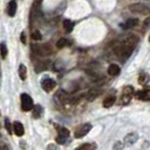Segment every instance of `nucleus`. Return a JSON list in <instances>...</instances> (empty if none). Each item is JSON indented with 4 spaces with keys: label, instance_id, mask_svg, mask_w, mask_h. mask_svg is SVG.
Masks as SVG:
<instances>
[{
    "label": "nucleus",
    "instance_id": "nucleus-25",
    "mask_svg": "<svg viewBox=\"0 0 150 150\" xmlns=\"http://www.w3.org/2000/svg\"><path fill=\"white\" fill-rule=\"evenodd\" d=\"M5 128H6L8 133H11V132H13V127H11V124H10V122H9L8 119L5 120Z\"/></svg>",
    "mask_w": 150,
    "mask_h": 150
},
{
    "label": "nucleus",
    "instance_id": "nucleus-20",
    "mask_svg": "<svg viewBox=\"0 0 150 150\" xmlns=\"http://www.w3.org/2000/svg\"><path fill=\"white\" fill-rule=\"evenodd\" d=\"M42 113H43L42 106L36 105L35 107H33V117H34V119H38V117L42 115Z\"/></svg>",
    "mask_w": 150,
    "mask_h": 150
},
{
    "label": "nucleus",
    "instance_id": "nucleus-3",
    "mask_svg": "<svg viewBox=\"0 0 150 150\" xmlns=\"http://www.w3.org/2000/svg\"><path fill=\"white\" fill-rule=\"evenodd\" d=\"M134 95V89L132 86H125L122 90V95H121V103L123 105H128L131 102V99Z\"/></svg>",
    "mask_w": 150,
    "mask_h": 150
},
{
    "label": "nucleus",
    "instance_id": "nucleus-18",
    "mask_svg": "<svg viewBox=\"0 0 150 150\" xmlns=\"http://www.w3.org/2000/svg\"><path fill=\"white\" fill-rule=\"evenodd\" d=\"M115 96H108V97H106L104 99V102H103V106L106 107V108H108V107H111V106L115 103Z\"/></svg>",
    "mask_w": 150,
    "mask_h": 150
},
{
    "label": "nucleus",
    "instance_id": "nucleus-22",
    "mask_svg": "<svg viewBox=\"0 0 150 150\" xmlns=\"http://www.w3.org/2000/svg\"><path fill=\"white\" fill-rule=\"evenodd\" d=\"M98 95H99L98 90H90L89 93H88V95H87V99L88 100H93V99H95V98L97 97Z\"/></svg>",
    "mask_w": 150,
    "mask_h": 150
},
{
    "label": "nucleus",
    "instance_id": "nucleus-2",
    "mask_svg": "<svg viewBox=\"0 0 150 150\" xmlns=\"http://www.w3.org/2000/svg\"><path fill=\"white\" fill-rule=\"evenodd\" d=\"M129 9H130V11L135 13V14L150 15V5L137 2V4H133V5H130V6H129Z\"/></svg>",
    "mask_w": 150,
    "mask_h": 150
},
{
    "label": "nucleus",
    "instance_id": "nucleus-26",
    "mask_svg": "<svg viewBox=\"0 0 150 150\" xmlns=\"http://www.w3.org/2000/svg\"><path fill=\"white\" fill-rule=\"evenodd\" d=\"M122 148H123V144L119 141V142L115 143V146H114V150H122Z\"/></svg>",
    "mask_w": 150,
    "mask_h": 150
},
{
    "label": "nucleus",
    "instance_id": "nucleus-11",
    "mask_svg": "<svg viewBox=\"0 0 150 150\" xmlns=\"http://www.w3.org/2000/svg\"><path fill=\"white\" fill-rule=\"evenodd\" d=\"M138 139H139L138 133H137V132H131V133H129V134L125 135L124 142L127 143V144H133V143L137 142Z\"/></svg>",
    "mask_w": 150,
    "mask_h": 150
},
{
    "label": "nucleus",
    "instance_id": "nucleus-12",
    "mask_svg": "<svg viewBox=\"0 0 150 150\" xmlns=\"http://www.w3.org/2000/svg\"><path fill=\"white\" fill-rule=\"evenodd\" d=\"M16 9H17V4H16L15 0H11V1H9V4H8L7 6V14L8 16H10V17H14L16 14Z\"/></svg>",
    "mask_w": 150,
    "mask_h": 150
},
{
    "label": "nucleus",
    "instance_id": "nucleus-10",
    "mask_svg": "<svg viewBox=\"0 0 150 150\" xmlns=\"http://www.w3.org/2000/svg\"><path fill=\"white\" fill-rule=\"evenodd\" d=\"M13 131H14V133L17 137H22L24 134V132H25L24 127H23V124L21 122H14V124H13Z\"/></svg>",
    "mask_w": 150,
    "mask_h": 150
},
{
    "label": "nucleus",
    "instance_id": "nucleus-30",
    "mask_svg": "<svg viewBox=\"0 0 150 150\" xmlns=\"http://www.w3.org/2000/svg\"><path fill=\"white\" fill-rule=\"evenodd\" d=\"M0 150H9L7 146H0Z\"/></svg>",
    "mask_w": 150,
    "mask_h": 150
},
{
    "label": "nucleus",
    "instance_id": "nucleus-21",
    "mask_svg": "<svg viewBox=\"0 0 150 150\" xmlns=\"http://www.w3.org/2000/svg\"><path fill=\"white\" fill-rule=\"evenodd\" d=\"M7 53H8V50H7V46H6V43H1L0 44V54H1L2 59H5L7 57Z\"/></svg>",
    "mask_w": 150,
    "mask_h": 150
},
{
    "label": "nucleus",
    "instance_id": "nucleus-9",
    "mask_svg": "<svg viewBox=\"0 0 150 150\" xmlns=\"http://www.w3.org/2000/svg\"><path fill=\"white\" fill-rule=\"evenodd\" d=\"M135 98L140 100H150V88L139 90L135 93Z\"/></svg>",
    "mask_w": 150,
    "mask_h": 150
},
{
    "label": "nucleus",
    "instance_id": "nucleus-31",
    "mask_svg": "<svg viewBox=\"0 0 150 150\" xmlns=\"http://www.w3.org/2000/svg\"><path fill=\"white\" fill-rule=\"evenodd\" d=\"M149 41H150V38H149Z\"/></svg>",
    "mask_w": 150,
    "mask_h": 150
},
{
    "label": "nucleus",
    "instance_id": "nucleus-23",
    "mask_svg": "<svg viewBox=\"0 0 150 150\" xmlns=\"http://www.w3.org/2000/svg\"><path fill=\"white\" fill-rule=\"evenodd\" d=\"M68 44H69V42L67 41V38H62L57 42V47H58V49H62V47H64V46Z\"/></svg>",
    "mask_w": 150,
    "mask_h": 150
},
{
    "label": "nucleus",
    "instance_id": "nucleus-19",
    "mask_svg": "<svg viewBox=\"0 0 150 150\" xmlns=\"http://www.w3.org/2000/svg\"><path fill=\"white\" fill-rule=\"evenodd\" d=\"M18 74H19V77L22 80H25L26 77H27V68L25 67L24 64H21L19 66V69H18Z\"/></svg>",
    "mask_w": 150,
    "mask_h": 150
},
{
    "label": "nucleus",
    "instance_id": "nucleus-17",
    "mask_svg": "<svg viewBox=\"0 0 150 150\" xmlns=\"http://www.w3.org/2000/svg\"><path fill=\"white\" fill-rule=\"evenodd\" d=\"M150 80V77L148 74H146V72H142V74H140L139 75V78H138V81L140 85H146V83H148Z\"/></svg>",
    "mask_w": 150,
    "mask_h": 150
},
{
    "label": "nucleus",
    "instance_id": "nucleus-24",
    "mask_svg": "<svg viewBox=\"0 0 150 150\" xmlns=\"http://www.w3.org/2000/svg\"><path fill=\"white\" fill-rule=\"evenodd\" d=\"M30 38L34 41H40L42 38V34L40 33V30H34L32 34H30Z\"/></svg>",
    "mask_w": 150,
    "mask_h": 150
},
{
    "label": "nucleus",
    "instance_id": "nucleus-27",
    "mask_svg": "<svg viewBox=\"0 0 150 150\" xmlns=\"http://www.w3.org/2000/svg\"><path fill=\"white\" fill-rule=\"evenodd\" d=\"M21 41H22L23 44H26V38H25V33L24 32L21 34Z\"/></svg>",
    "mask_w": 150,
    "mask_h": 150
},
{
    "label": "nucleus",
    "instance_id": "nucleus-5",
    "mask_svg": "<svg viewBox=\"0 0 150 150\" xmlns=\"http://www.w3.org/2000/svg\"><path fill=\"white\" fill-rule=\"evenodd\" d=\"M21 102H22V110L25 112H28L30 110H33L34 103L33 99L28 94H22L21 96Z\"/></svg>",
    "mask_w": 150,
    "mask_h": 150
},
{
    "label": "nucleus",
    "instance_id": "nucleus-28",
    "mask_svg": "<svg viewBox=\"0 0 150 150\" xmlns=\"http://www.w3.org/2000/svg\"><path fill=\"white\" fill-rule=\"evenodd\" d=\"M143 26H144V27H150V17H149V18H147V19L144 21Z\"/></svg>",
    "mask_w": 150,
    "mask_h": 150
},
{
    "label": "nucleus",
    "instance_id": "nucleus-1",
    "mask_svg": "<svg viewBox=\"0 0 150 150\" xmlns=\"http://www.w3.org/2000/svg\"><path fill=\"white\" fill-rule=\"evenodd\" d=\"M137 42H138L137 36H129V38H124L122 42H120L114 47V53L116 54V57L120 60L125 61L131 55Z\"/></svg>",
    "mask_w": 150,
    "mask_h": 150
},
{
    "label": "nucleus",
    "instance_id": "nucleus-14",
    "mask_svg": "<svg viewBox=\"0 0 150 150\" xmlns=\"http://www.w3.org/2000/svg\"><path fill=\"white\" fill-rule=\"evenodd\" d=\"M139 24V19H137V18H131V19H128L125 24H123V25H121L123 28H132V27H135L137 25Z\"/></svg>",
    "mask_w": 150,
    "mask_h": 150
},
{
    "label": "nucleus",
    "instance_id": "nucleus-16",
    "mask_svg": "<svg viewBox=\"0 0 150 150\" xmlns=\"http://www.w3.org/2000/svg\"><path fill=\"white\" fill-rule=\"evenodd\" d=\"M96 148H97L96 143H83L75 150H95Z\"/></svg>",
    "mask_w": 150,
    "mask_h": 150
},
{
    "label": "nucleus",
    "instance_id": "nucleus-7",
    "mask_svg": "<svg viewBox=\"0 0 150 150\" xmlns=\"http://www.w3.org/2000/svg\"><path fill=\"white\" fill-rule=\"evenodd\" d=\"M70 134V132H69V130L67 128H58V135H57V139H55V141L59 143V144H63V143H66L67 141L68 137Z\"/></svg>",
    "mask_w": 150,
    "mask_h": 150
},
{
    "label": "nucleus",
    "instance_id": "nucleus-4",
    "mask_svg": "<svg viewBox=\"0 0 150 150\" xmlns=\"http://www.w3.org/2000/svg\"><path fill=\"white\" fill-rule=\"evenodd\" d=\"M33 52L36 53L40 57H46L52 53V49L49 45H32Z\"/></svg>",
    "mask_w": 150,
    "mask_h": 150
},
{
    "label": "nucleus",
    "instance_id": "nucleus-15",
    "mask_svg": "<svg viewBox=\"0 0 150 150\" xmlns=\"http://www.w3.org/2000/svg\"><path fill=\"white\" fill-rule=\"evenodd\" d=\"M74 26H75V23L70 19H64L63 21V27H64V30L67 33H71L72 30H74Z\"/></svg>",
    "mask_w": 150,
    "mask_h": 150
},
{
    "label": "nucleus",
    "instance_id": "nucleus-6",
    "mask_svg": "<svg viewBox=\"0 0 150 150\" xmlns=\"http://www.w3.org/2000/svg\"><path fill=\"white\" fill-rule=\"evenodd\" d=\"M90 130H91V124L89 123H85V124H81V125H79L78 128H76L75 130V137L76 138H83L85 137L86 134H88V132H89Z\"/></svg>",
    "mask_w": 150,
    "mask_h": 150
},
{
    "label": "nucleus",
    "instance_id": "nucleus-8",
    "mask_svg": "<svg viewBox=\"0 0 150 150\" xmlns=\"http://www.w3.org/2000/svg\"><path fill=\"white\" fill-rule=\"evenodd\" d=\"M41 86H42V88H43V90H44V91H46V93H50L51 90L54 89V87L57 86V83H55L53 79H51V78H45V79H43V80H42Z\"/></svg>",
    "mask_w": 150,
    "mask_h": 150
},
{
    "label": "nucleus",
    "instance_id": "nucleus-29",
    "mask_svg": "<svg viewBox=\"0 0 150 150\" xmlns=\"http://www.w3.org/2000/svg\"><path fill=\"white\" fill-rule=\"evenodd\" d=\"M47 150H58V148L54 144H49L47 146Z\"/></svg>",
    "mask_w": 150,
    "mask_h": 150
},
{
    "label": "nucleus",
    "instance_id": "nucleus-13",
    "mask_svg": "<svg viewBox=\"0 0 150 150\" xmlns=\"http://www.w3.org/2000/svg\"><path fill=\"white\" fill-rule=\"evenodd\" d=\"M121 71V68L117 66V64H111L110 67H108V69H107V72H108V75L112 76V77H116V76H119V74H120Z\"/></svg>",
    "mask_w": 150,
    "mask_h": 150
}]
</instances>
